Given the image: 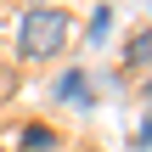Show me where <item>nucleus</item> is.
<instances>
[{"label": "nucleus", "mask_w": 152, "mask_h": 152, "mask_svg": "<svg viewBox=\"0 0 152 152\" xmlns=\"http://www.w3.org/2000/svg\"><path fill=\"white\" fill-rule=\"evenodd\" d=\"M68 45V11L62 6H28L23 28H17V56L23 62H45Z\"/></svg>", "instance_id": "obj_1"}, {"label": "nucleus", "mask_w": 152, "mask_h": 152, "mask_svg": "<svg viewBox=\"0 0 152 152\" xmlns=\"http://www.w3.org/2000/svg\"><path fill=\"white\" fill-rule=\"evenodd\" d=\"M56 102H68V107H90V79H85V73H62V79H56Z\"/></svg>", "instance_id": "obj_2"}, {"label": "nucleus", "mask_w": 152, "mask_h": 152, "mask_svg": "<svg viewBox=\"0 0 152 152\" xmlns=\"http://www.w3.org/2000/svg\"><path fill=\"white\" fill-rule=\"evenodd\" d=\"M56 147H62V135L51 124H23V152H56Z\"/></svg>", "instance_id": "obj_3"}, {"label": "nucleus", "mask_w": 152, "mask_h": 152, "mask_svg": "<svg viewBox=\"0 0 152 152\" xmlns=\"http://www.w3.org/2000/svg\"><path fill=\"white\" fill-rule=\"evenodd\" d=\"M147 62H152V23L124 39V68H147Z\"/></svg>", "instance_id": "obj_4"}, {"label": "nucleus", "mask_w": 152, "mask_h": 152, "mask_svg": "<svg viewBox=\"0 0 152 152\" xmlns=\"http://www.w3.org/2000/svg\"><path fill=\"white\" fill-rule=\"evenodd\" d=\"M107 28H113V17H107V11H96V17H90V39H102Z\"/></svg>", "instance_id": "obj_5"}, {"label": "nucleus", "mask_w": 152, "mask_h": 152, "mask_svg": "<svg viewBox=\"0 0 152 152\" xmlns=\"http://www.w3.org/2000/svg\"><path fill=\"white\" fill-rule=\"evenodd\" d=\"M141 147H152V113L141 118Z\"/></svg>", "instance_id": "obj_6"}, {"label": "nucleus", "mask_w": 152, "mask_h": 152, "mask_svg": "<svg viewBox=\"0 0 152 152\" xmlns=\"http://www.w3.org/2000/svg\"><path fill=\"white\" fill-rule=\"evenodd\" d=\"M0 152H6V147H0Z\"/></svg>", "instance_id": "obj_7"}]
</instances>
